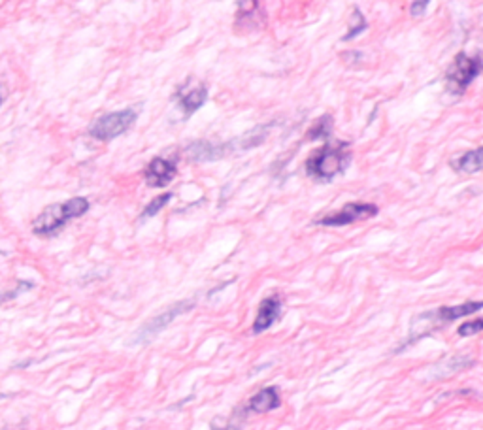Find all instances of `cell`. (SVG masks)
<instances>
[{"mask_svg":"<svg viewBox=\"0 0 483 430\" xmlns=\"http://www.w3.org/2000/svg\"><path fill=\"white\" fill-rule=\"evenodd\" d=\"M266 135H269V127H257L251 132H246L240 138L225 141V144H212V141L198 140L189 144L187 149H185V155H187L189 161L193 162L217 161V159H223V157L236 153V151H246V149H253L257 146H261L262 141L266 140Z\"/></svg>","mask_w":483,"mask_h":430,"instance_id":"cell-1","label":"cell"},{"mask_svg":"<svg viewBox=\"0 0 483 430\" xmlns=\"http://www.w3.org/2000/svg\"><path fill=\"white\" fill-rule=\"evenodd\" d=\"M89 200L83 196H76L62 204H51L42 212L33 223V232L36 236H55L70 219L87 214Z\"/></svg>","mask_w":483,"mask_h":430,"instance_id":"cell-2","label":"cell"},{"mask_svg":"<svg viewBox=\"0 0 483 430\" xmlns=\"http://www.w3.org/2000/svg\"><path fill=\"white\" fill-rule=\"evenodd\" d=\"M349 162L348 144H327L323 148L316 149L310 155L306 161V172L312 178H316L319 182H330L332 178L344 172Z\"/></svg>","mask_w":483,"mask_h":430,"instance_id":"cell-3","label":"cell"},{"mask_svg":"<svg viewBox=\"0 0 483 430\" xmlns=\"http://www.w3.org/2000/svg\"><path fill=\"white\" fill-rule=\"evenodd\" d=\"M483 72V62L480 57H470L459 53L446 72V87L451 94H463L472 81Z\"/></svg>","mask_w":483,"mask_h":430,"instance_id":"cell-4","label":"cell"},{"mask_svg":"<svg viewBox=\"0 0 483 430\" xmlns=\"http://www.w3.org/2000/svg\"><path fill=\"white\" fill-rule=\"evenodd\" d=\"M138 117V110L136 108H125L121 112H112L99 117L96 121L89 127V136L94 140L110 141L117 138V136L125 135L128 128L133 127Z\"/></svg>","mask_w":483,"mask_h":430,"instance_id":"cell-5","label":"cell"},{"mask_svg":"<svg viewBox=\"0 0 483 430\" xmlns=\"http://www.w3.org/2000/svg\"><path fill=\"white\" fill-rule=\"evenodd\" d=\"M193 308H195V300H181V302H176L174 306L164 309L162 313H159V316L153 317V319H149L146 325H142L140 329H138V332H136L135 336H133V340H130V345H135V343L136 345H140V343L151 342L157 334H161L162 330L167 329L170 322L176 321L178 317L187 313V311H191Z\"/></svg>","mask_w":483,"mask_h":430,"instance_id":"cell-6","label":"cell"},{"mask_svg":"<svg viewBox=\"0 0 483 430\" xmlns=\"http://www.w3.org/2000/svg\"><path fill=\"white\" fill-rule=\"evenodd\" d=\"M378 215V206L374 204H366V202H349L346 204L340 212H334V214H329L321 217L317 225H323V227H346V225H351L355 221H364V219H370Z\"/></svg>","mask_w":483,"mask_h":430,"instance_id":"cell-7","label":"cell"},{"mask_svg":"<svg viewBox=\"0 0 483 430\" xmlns=\"http://www.w3.org/2000/svg\"><path fill=\"white\" fill-rule=\"evenodd\" d=\"M174 98L176 102H178V106L183 110V115H185V117H191V115L195 114L196 110H201L202 104L206 102V98H208V89H206V85H204L201 80L187 78V80L183 81L180 87H178Z\"/></svg>","mask_w":483,"mask_h":430,"instance_id":"cell-8","label":"cell"},{"mask_svg":"<svg viewBox=\"0 0 483 430\" xmlns=\"http://www.w3.org/2000/svg\"><path fill=\"white\" fill-rule=\"evenodd\" d=\"M176 174H178V169L174 162L162 157L151 159V162L144 170V178L149 187H167L168 183L174 180Z\"/></svg>","mask_w":483,"mask_h":430,"instance_id":"cell-9","label":"cell"},{"mask_svg":"<svg viewBox=\"0 0 483 430\" xmlns=\"http://www.w3.org/2000/svg\"><path fill=\"white\" fill-rule=\"evenodd\" d=\"M282 316V300L280 296H269L264 298L257 309V317L253 321V334H261L264 330H269Z\"/></svg>","mask_w":483,"mask_h":430,"instance_id":"cell-10","label":"cell"},{"mask_svg":"<svg viewBox=\"0 0 483 430\" xmlns=\"http://www.w3.org/2000/svg\"><path fill=\"white\" fill-rule=\"evenodd\" d=\"M264 23L259 0H238V12H236V27L238 28H261Z\"/></svg>","mask_w":483,"mask_h":430,"instance_id":"cell-11","label":"cell"},{"mask_svg":"<svg viewBox=\"0 0 483 430\" xmlns=\"http://www.w3.org/2000/svg\"><path fill=\"white\" fill-rule=\"evenodd\" d=\"M282 398H280V390L276 385H270L266 389H261L257 395L249 398L246 411L249 413H269V411L280 408Z\"/></svg>","mask_w":483,"mask_h":430,"instance_id":"cell-12","label":"cell"},{"mask_svg":"<svg viewBox=\"0 0 483 430\" xmlns=\"http://www.w3.org/2000/svg\"><path fill=\"white\" fill-rule=\"evenodd\" d=\"M482 308L483 302H464L459 304V306H443V308L437 309V311L432 313V317L440 322H453L457 321V319H461V317L476 313L477 309Z\"/></svg>","mask_w":483,"mask_h":430,"instance_id":"cell-13","label":"cell"},{"mask_svg":"<svg viewBox=\"0 0 483 430\" xmlns=\"http://www.w3.org/2000/svg\"><path fill=\"white\" fill-rule=\"evenodd\" d=\"M451 166L457 172H463V174H477L483 170V148L472 149V151H466L464 155H461L459 159L451 162Z\"/></svg>","mask_w":483,"mask_h":430,"instance_id":"cell-14","label":"cell"},{"mask_svg":"<svg viewBox=\"0 0 483 430\" xmlns=\"http://www.w3.org/2000/svg\"><path fill=\"white\" fill-rule=\"evenodd\" d=\"M330 130H332V117L323 115L312 125V128L308 130V138L310 140H325L330 136Z\"/></svg>","mask_w":483,"mask_h":430,"instance_id":"cell-15","label":"cell"},{"mask_svg":"<svg viewBox=\"0 0 483 430\" xmlns=\"http://www.w3.org/2000/svg\"><path fill=\"white\" fill-rule=\"evenodd\" d=\"M170 198H172V193H162V195L155 196L153 200L149 202L148 206L144 208V212L140 214V219H149V217L159 214V212L167 206L168 202H170Z\"/></svg>","mask_w":483,"mask_h":430,"instance_id":"cell-16","label":"cell"},{"mask_svg":"<svg viewBox=\"0 0 483 430\" xmlns=\"http://www.w3.org/2000/svg\"><path fill=\"white\" fill-rule=\"evenodd\" d=\"M34 289V283L33 282H23V280H19L17 282V287L12 291H4V293H0V304H6L10 302V300H15L17 296L21 295V293H25V291H31Z\"/></svg>","mask_w":483,"mask_h":430,"instance_id":"cell-17","label":"cell"},{"mask_svg":"<svg viewBox=\"0 0 483 430\" xmlns=\"http://www.w3.org/2000/svg\"><path fill=\"white\" fill-rule=\"evenodd\" d=\"M483 330V317H480V319H476V321H468L464 322V325H461L459 327V336H474V334H477V332H482Z\"/></svg>","mask_w":483,"mask_h":430,"instance_id":"cell-18","label":"cell"},{"mask_svg":"<svg viewBox=\"0 0 483 430\" xmlns=\"http://www.w3.org/2000/svg\"><path fill=\"white\" fill-rule=\"evenodd\" d=\"M353 19H357V25H351V31L344 36V40H351L353 36H357V34L362 33V31L366 28V21H364V17H362V14L359 10L353 12Z\"/></svg>","mask_w":483,"mask_h":430,"instance_id":"cell-19","label":"cell"},{"mask_svg":"<svg viewBox=\"0 0 483 430\" xmlns=\"http://www.w3.org/2000/svg\"><path fill=\"white\" fill-rule=\"evenodd\" d=\"M430 4V0H414L412 6H409V14L414 17H421L425 12H427V6Z\"/></svg>","mask_w":483,"mask_h":430,"instance_id":"cell-20","label":"cell"},{"mask_svg":"<svg viewBox=\"0 0 483 430\" xmlns=\"http://www.w3.org/2000/svg\"><path fill=\"white\" fill-rule=\"evenodd\" d=\"M212 430H240V423H235V421H228L225 427H212Z\"/></svg>","mask_w":483,"mask_h":430,"instance_id":"cell-21","label":"cell"},{"mask_svg":"<svg viewBox=\"0 0 483 430\" xmlns=\"http://www.w3.org/2000/svg\"><path fill=\"white\" fill-rule=\"evenodd\" d=\"M2 104H4V93L0 91V106H2Z\"/></svg>","mask_w":483,"mask_h":430,"instance_id":"cell-22","label":"cell"}]
</instances>
